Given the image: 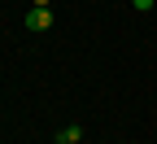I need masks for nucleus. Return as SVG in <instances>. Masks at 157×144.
Listing matches in <instances>:
<instances>
[{"label":"nucleus","mask_w":157,"mask_h":144,"mask_svg":"<svg viewBox=\"0 0 157 144\" xmlns=\"http://www.w3.org/2000/svg\"><path fill=\"white\" fill-rule=\"evenodd\" d=\"M48 26H52V13L48 9H31L26 13V31H48Z\"/></svg>","instance_id":"1"},{"label":"nucleus","mask_w":157,"mask_h":144,"mask_svg":"<svg viewBox=\"0 0 157 144\" xmlns=\"http://www.w3.org/2000/svg\"><path fill=\"white\" fill-rule=\"evenodd\" d=\"M131 5H135V9H140V13H148V9L157 5V0H131Z\"/></svg>","instance_id":"3"},{"label":"nucleus","mask_w":157,"mask_h":144,"mask_svg":"<svg viewBox=\"0 0 157 144\" xmlns=\"http://www.w3.org/2000/svg\"><path fill=\"white\" fill-rule=\"evenodd\" d=\"M31 5H35V9H48V0H31Z\"/></svg>","instance_id":"4"},{"label":"nucleus","mask_w":157,"mask_h":144,"mask_svg":"<svg viewBox=\"0 0 157 144\" xmlns=\"http://www.w3.org/2000/svg\"><path fill=\"white\" fill-rule=\"evenodd\" d=\"M61 144H83V131L78 127H61Z\"/></svg>","instance_id":"2"}]
</instances>
